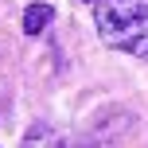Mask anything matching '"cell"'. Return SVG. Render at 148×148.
<instances>
[{"label":"cell","mask_w":148,"mask_h":148,"mask_svg":"<svg viewBox=\"0 0 148 148\" xmlns=\"http://www.w3.org/2000/svg\"><path fill=\"white\" fill-rule=\"evenodd\" d=\"M94 23L105 47L144 59L148 55V4L144 0H97Z\"/></svg>","instance_id":"1"},{"label":"cell","mask_w":148,"mask_h":148,"mask_svg":"<svg viewBox=\"0 0 148 148\" xmlns=\"http://www.w3.org/2000/svg\"><path fill=\"white\" fill-rule=\"evenodd\" d=\"M20 148H94V144L78 140V136H62V133H55L51 125H31L27 133H23Z\"/></svg>","instance_id":"2"},{"label":"cell","mask_w":148,"mask_h":148,"mask_svg":"<svg viewBox=\"0 0 148 148\" xmlns=\"http://www.w3.org/2000/svg\"><path fill=\"white\" fill-rule=\"evenodd\" d=\"M51 20H55L51 4H27V12H23V35H39Z\"/></svg>","instance_id":"3"}]
</instances>
